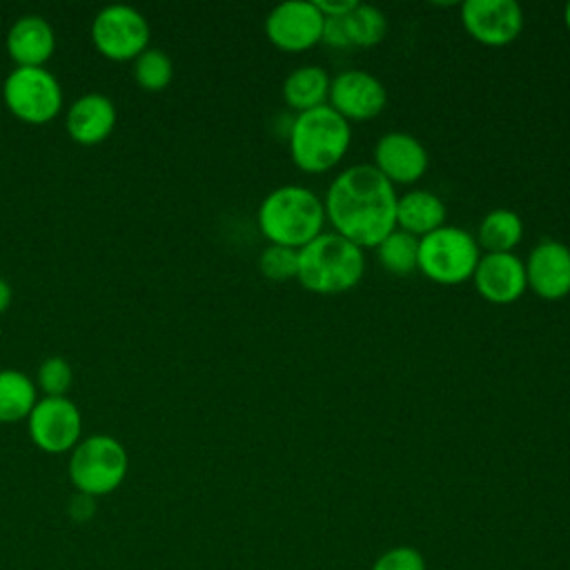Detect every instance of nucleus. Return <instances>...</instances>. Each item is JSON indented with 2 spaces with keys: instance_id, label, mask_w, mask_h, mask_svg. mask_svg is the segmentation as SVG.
<instances>
[{
  "instance_id": "obj_28",
  "label": "nucleus",
  "mask_w": 570,
  "mask_h": 570,
  "mask_svg": "<svg viewBox=\"0 0 570 570\" xmlns=\"http://www.w3.org/2000/svg\"><path fill=\"white\" fill-rule=\"evenodd\" d=\"M321 42L334 49H345L350 45V33H347V22L345 16H334V18H323V31H321Z\"/></svg>"
},
{
  "instance_id": "obj_3",
  "label": "nucleus",
  "mask_w": 570,
  "mask_h": 570,
  "mask_svg": "<svg viewBox=\"0 0 570 570\" xmlns=\"http://www.w3.org/2000/svg\"><path fill=\"white\" fill-rule=\"evenodd\" d=\"M365 252L336 232H321L298 249L296 281L314 294H343L361 283Z\"/></svg>"
},
{
  "instance_id": "obj_30",
  "label": "nucleus",
  "mask_w": 570,
  "mask_h": 570,
  "mask_svg": "<svg viewBox=\"0 0 570 570\" xmlns=\"http://www.w3.org/2000/svg\"><path fill=\"white\" fill-rule=\"evenodd\" d=\"M11 298H13V289H11L9 281L0 276V314L11 305Z\"/></svg>"
},
{
  "instance_id": "obj_13",
  "label": "nucleus",
  "mask_w": 570,
  "mask_h": 570,
  "mask_svg": "<svg viewBox=\"0 0 570 570\" xmlns=\"http://www.w3.org/2000/svg\"><path fill=\"white\" fill-rule=\"evenodd\" d=\"M374 167L396 187L416 183L430 165L425 145L405 131H387L374 145Z\"/></svg>"
},
{
  "instance_id": "obj_31",
  "label": "nucleus",
  "mask_w": 570,
  "mask_h": 570,
  "mask_svg": "<svg viewBox=\"0 0 570 570\" xmlns=\"http://www.w3.org/2000/svg\"><path fill=\"white\" fill-rule=\"evenodd\" d=\"M563 20H566V27H568V31H570V2L566 4V11H563Z\"/></svg>"
},
{
  "instance_id": "obj_23",
  "label": "nucleus",
  "mask_w": 570,
  "mask_h": 570,
  "mask_svg": "<svg viewBox=\"0 0 570 570\" xmlns=\"http://www.w3.org/2000/svg\"><path fill=\"white\" fill-rule=\"evenodd\" d=\"M345 22L352 47H376L387 33V18L374 4L356 2V7L345 16Z\"/></svg>"
},
{
  "instance_id": "obj_15",
  "label": "nucleus",
  "mask_w": 570,
  "mask_h": 570,
  "mask_svg": "<svg viewBox=\"0 0 570 570\" xmlns=\"http://www.w3.org/2000/svg\"><path fill=\"white\" fill-rule=\"evenodd\" d=\"M472 283L488 303L508 305L521 298L528 289L525 265L512 252L483 254L472 274Z\"/></svg>"
},
{
  "instance_id": "obj_20",
  "label": "nucleus",
  "mask_w": 570,
  "mask_h": 570,
  "mask_svg": "<svg viewBox=\"0 0 570 570\" xmlns=\"http://www.w3.org/2000/svg\"><path fill=\"white\" fill-rule=\"evenodd\" d=\"M476 245L485 254L512 252L523 238V220L514 209L497 207L490 209L476 227Z\"/></svg>"
},
{
  "instance_id": "obj_10",
  "label": "nucleus",
  "mask_w": 570,
  "mask_h": 570,
  "mask_svg": "<svg viewBox=\"0 0 570 570\" xmlns=\"http://www.w3.org/2000/svg\"><path fill=\"white\" fill-rule=\"evenodd\" d=\"M323 13L314 0H287L276 4L265 18L267 40L281 51H307L321 42Z\"/></svg>"
},
{
  "instance_id": "obj_21",
  "label": "nucleus",
  "mask_w": 570,
  "mask_h": 570,
  "mask_svg": "<svg viewBox=\"0 0 570 570\" xmlns=\"http://www.w3.org/2000/svg\"><path fill=\"white\" fill-rule=\"evenodd\" d=\"M36 399V383L20 370H0V421L13 423L27 419Z\"/></svg>"
},
{
  "instance_id": "obj_9",
  "label": "nucleus",
  "mask_w": 570,
  "mask_h": 570,
  "mask_svg": "<svg viewBox=\"0 0 570 570\" xmlns=\"http://www.w3.org/2000/svg\"><path fill=\"white\" fill-rule=\"evenodd\" d=\"M27 430L36 448L49 454H62L78 445L82 416L78 405L67 396H45L29 412Z\"/></svg>"
},
{
  "instance_id": "obj_26",
  "label": "nucleus",
  "mask_w": 570,
  "mask_h": 570,
  "mask_svg": "<svg viewBox=\"0 0 570 570\" xmlns=\"http://www.w3.org/2000/svg\"><path fill=\"white\" fill-rule=\"evenodd\" d=\"M73 381V370L62 356H47L38 367V385L47 396H65Z\"/></svg>"
},
{
  "instance_id": "obj_22",
  "label": "nucleus",
  "mask_w": 570,
  "mask_h": 570,
  "mask_svg": "<svg viewBox=\"0 0 570 570\" xmlns=\"http://www.w3.org/2000/svg\"><path fill=\"white\" fill-rule=\"evenodd\" d=\"M374 252L381 267L394 276H410L419 269V238L403 229L390 232Z\"/></svg>"
},
{
  "instance_id": "obj_19",
  "label": "nucleus",
  "mask_w": 570,
  "mask_h": 570,
  "mask_svg": "<svg viewBox=\"0 0 570 570\" xmlns=\"http://www.w3.org/2000/svg\"><path fill=\"white\" fill-rule=\"evenodd\" d=\"M330 73L318 65H301L292 69L283 80V100L296 111H309L321 105H327L330 96Z\"/></svg>"
},
{
  "instance_id": "obj_7",
  "label": "nucleus",
  "mask_w": 570,
  "mask_h": 570,
  "mask_svg": "<svg viewBox=\"0 0 570 570\" xmlns=\"http://www.w3.org/2000/svg\"><path fill=\"white\" fill-rule=\"evenodd\" d=\"M4 105L24 122H47L62 107V87L45 67H16L2 85Z\"/></svg>"
},
{
  "instance_id": "obj_5",
  "label": "nucleus",
  "mask_w": 570,
  "mask_h": 570,
  "mask_svg": "<svg viewBox=\"0 0 570 570\" xmlns=\"http://www.w3.org/2000/svg\"><path fill=\"white\" fill-rule=\"evenodd\" d=\"M481 249L472 232L443 225L419 238V272L439 285H459L472 278Z\"/></svg>"
},
{
  "instance_id": "obj_6",
  "label": "nucleus",
  "mask_w": 570,
  "mask_h": 570,
  "mask_svg": "<svg viewBox=\"0 0 570 570\" xmlns=\"http://www.w3.org/2000/svg\"><path fill=\"white\" fill-rule=\"evenodd\" d=\"M125 445L109 434H91L71 450L69 479L80 494L102 497L114 492L127 474Z\"/></svg>"
},
{
  "instance_id": "obj_24",
  "label": "nucleus",
  "mask_w": 570,
  "mask_h": 570,
  "mask_svg": "<svg viewBox=\"0 0 570 570\" xmlns=\"http://www.w3.org/2000/svg\"><path fill=\"white\" fill-rule=\"evenodd\" d=\"M134 78L147 91L165 89L174 78V62L169 53L158 47H147L134 58Z\"/></svg>"
},
{
  "instance_id": "obj_2",
  "label": "nucleus",
  "mask_w": 570,
  "mask_h": 570,
  "mask_svg": "<svg viewBox=\"0 0 570 570\" xmlns=\"http://www.w3.org/2000/svg\"><path fill=\"white\" fill-rule=\"evenodd\" d=\"M256 220L269 243L301 249L323 232V198L303 185H281L261 200Z\"/></svg>"
},
{
  "instance_id": "obj_18",
  "label": "nucleus",
  "mask_w": 570,
  "mask_h": 570,
  "mask_svg": "<svg viewBox=\"0 0 570 570\" xmlns=\"http://www.w3.org/2000/svg\"><path fill=\"white\" fill-rule=\"evenodd\" d=\"M445 203L430 189H410L396 200V229L416 238L445 225Z\"/></svg>"
},
{
  "instance_id": "obj_17",
  "label": "nucleus",
  "mask_w": 570,
  "mask_h": 570,
  "mask_svg": "<svg viewBox=\"0 0 570 570\" xmlns=\"http://www.w3.org/2000/svg\"><path fill=\"white\" fill-rule=\"evenodd\" d=\"M116 125V105L105 94H82L67 111V131L80 145L105 140Z\"/></svg>"
},
{
  "instance_id": "obj_8",
  "label": "nucleus",
  "mask_w": 570,
  "mask_h": 570,
  "mask_svg": "<svg viewBox=\"0 0 570 570\" xmlns=\"http://www.w3.org/2000/svg\"><path fill=\"white\" fill-rule=\"evenodd\" d=\"M91 38L105 58L134 60L149 45V24L129 4H107L91 22Z\"/></svg>"
},
{
  "instance_id": "obj_1",
  "label": "nucleus",
  "mask_w": 570,
  "mask_h": 570,
  "mask_svg": "<svg viewBox=\"0 0 570 570\" xmlns=\"http://www.w3.org/2000/svg\"><path fill=\"white\" fill-rule=\"evenodd\" d=\"M396 187L374 165H352L327 187L325 220L361 249L376 247L396 229Z\"/></svg>"
},
{
  "instance_id": "obj_29",
  "label": "nucleus",
  "mask_w": 570,
  "mask_h": 570,
  "mask_svg": "<svg viewBox=\"0 0 570 570\" xmlns=\"http://www.w3.org/2000/svg\"><path fill=\"white\" fill-rule=\"evenodd\" d=\"M314 4L323 13V18H334L347 16L356 7V0H314Z\"/></svg>"
},
{
  "instance_id": "obj_4",
  "label": "nucleus",
  "mask_w": 570,
  "mask_h": 570,
  "mask_svg": "<svg viewBox=\"0 0 570 570\" xmlns=\"http://www.w3.org/2000/svg\"><path fill=\"white\" fill-rule=\"evenodd\" d=\"M350 142V122L330 105L296 114L287 134L292 163L307 174H323L338 165L347 154Z\"/></svg>"
},
{
  "instance_id": "obj_14",
  "label": "nucleus",
  "mask_w": 570,
  "mask_h": 570,
  "mask_svg": "<svg viewBox=\"0 0 570 570\" xmlns=\"http://www.w3.org/2000/svg\"><path fill=\"white\" fill-rule=\"evenodd\" d=\"M523 265L528 289L539 298L559 301L570 294V247L566 243L554 238L537 243Z\"/></svg>"
},
{
  "instance_id": "obj_11",
  "label": "nucleus",
  "mask_w": 570,
  "mask_h": 570,
  "mask_svg": "<svg viewBox=\"0 0 570 570\" xmlns=\"http://www.w3.org/2000/svg\"><path fill=\"white\" fill-rule=\"evenodd\" d=\"M461 22L468 36L488 47H503L519 38L523 11L514 0H465Z\"/></svg>"
},
{
  "instance_id": "obj_16",
  "label": "nucleus",
  "mask_w": 570,
  "mask_h": 570,
  "mask_svg": "<svg viewBox=\"0 0 570 570\" xmlns=\"http://www.w3.org/2000/svg\"><path fill=\"white\" fill-rule=\"evenodd\" d=\"M56 49V33L38 13L20 16L7 31V51L16 67H45Z\"/></svg>"
},
{
  "instance_id": "obj_27",
  "label": "nucleus",
  "mask_w": 570,
  "mask_h": 570,
  "mask_svg": "<svg viewBox=\"0 0 570 570\" xmlns=\"http://www.w3.org/2000/svg\"><path fill=\"white\" fill-rule=\"evenodd\" d=\"M372 570H428L423 554L412 546H394L376 557Z\"/></svg>"
},
{
  "instance_id": "obj_12",
  "label": "nucleus",
  "mask_w": 570,
  "mask_h": 570,
  "mask_svg": "<svg viewBox=\"0 0 570 570\" xmlns=\"http://www.w3.org/2000/svg\"><path fill=\"white\" fill-rule=\"evenodd\" d=\"M327 105L350 120L376 118L387 105L385 85L370 71L345 69L330 82Z\"/></svg>"
},
{
  "instance_id": "obj_25",
  "label": "nucleus",
  "mask_w": 570,
  "mask_h": 570,
  "mask_svg": "<svg viewBox=\"0 0 570 570\" xmlns=\"http://www.w3.org/2000/svg\"><path fill=\"white\" fill-rule=\"evenodd\" d=\"M256 265H258V272L274 283L292 281L296 278V272H298V249L269 243L258 254Z\"/></svg>"
}]
</instances>
